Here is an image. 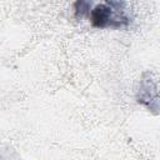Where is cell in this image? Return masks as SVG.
<instances>
[{
	"instance_id": "1",
	"label": "cell",
	"mask_w": 160,
	"mask_h": 160,
	"mask_svg": "<svg viewBox=\"0 0 160 160\" xmlns=\"http://www.w3.org/2000/svg\"><path fill=\"white\" fill-rule=\"evenodd\" d=\"M126 4L120 1H105L95 5L90 11V22L94 28L118 29L126 26L131 20L126 14Z\"/></svg>"
},
{
	"instance_id": "2",
	"label": "cell",
	"mask_w": 160,
	"mask_h": 160,
	"mask_svg": "<svg viewBox=\"0 0 160 160\" xmlns=\"http://www.w3.org/2000/svg\"><path fill=\"white\" fill-rule=\"evenodd\" d=\"M90 6L91 4L89 1H76L74 4V10H75V16L79 19V18H82L84 15L89 14L90 11Z\"/></svg>"
}]
</instances>
